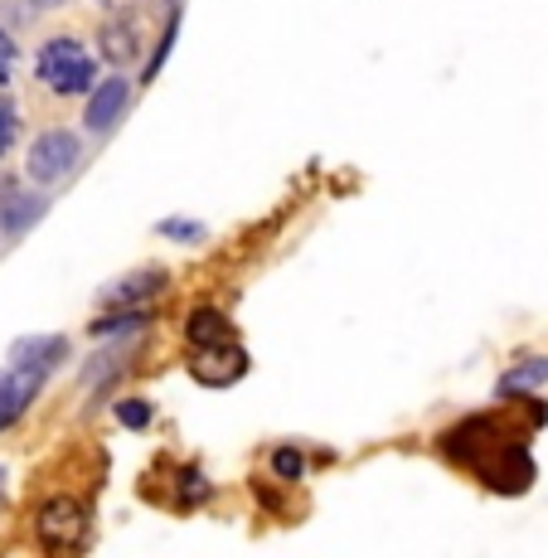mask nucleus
<instances>
[{
  "label": "nucleus",
  "mask_w": 548,
  "mask_h": 558,
  "mask_svg": "<svg viewBox=\"0 0 548 558\" xmlns=\"http://www.w3.org/2000/svg\"><path fill=\"white\" fill-rule=\"evenodd\" d=\"M544 389H548V355H524V360H514V364H504V374L496 379V399L500 403H534V399H544Z\"/></svg>",
  "instance_id": "6e6552de"
},
{
  "label": "nucleus",
  "mask_w": 548,
  "mask_h": 558,
  "mask_svg": "<svg viewBox=\"0 0 548 558\" xmlns=\"http://www.w3.org/2000/svg\"><path fill=\"white\" fill-rule=\"evenodd\" d=\"M10 500V476H5V466H0V506Z\"/></svg>",
  "instance_id": "4be33fe9"
},
{
  "label": "nucleus",
  "mask_w": 548,
  "mask_h": 558,
  "mask_svg": "<svg viewBox=\"0 0 548 558\" xmlns=\"http://www.w3.org/2000/svg\"><path fill=\"white\" fill-rule=\"evenodd\" d=\"M20 146V102L15 98H0V160Z\"/></svg>",
  "instance_id": "f3484780"
},
{
  "label": "nucleus",
  "mask_w": 548,
  "mask_h": 558,
  "mask_svg": "<svg viewBox=\"0 0 548 558\" xmlns=\"http://www.w3.org/2000/svg\"><path fill=\"white\" fill-rule=\"evenodd\" d=\"M190 374L209 389H223V384H239L248 374V355L239 345H223V350H190Z\"/></svg>",
  "instance_id": "1a4fd4ad"
},
{
  "label": "nucleus",
  "mask_w": 548,
  "mask_h": 558,
  "mask_svg": "<svg viewBox=\"0 0 548 558\" xmlns=\"http://www.w3.org/2000/svg\"><path fill=\"white\" fill-rule=\"evenodd\" d=\"M267 466H272L277 481H301V476L310 471V457L301 452V447L282 442V447H272V452H267Z\"/></svg>",
  "instance_id": "4468645a"
},
{
  "label": "nucleus",
  "mask_w": 548,
  "mask_h": 558,
  "mask_svg": "<svg viewBox=\"0 0 548 558\" xmlns=\"http://www.w3.org/2000/svg\"><path fill=\"white\" fill-rule=\"evenodd\" d=\"M15 63H20V45H15V35H10V29L0 25V83H10Z\"/></svg>",
  "instance_id": "aec40b11"
},
{
  "label": "nucleus",
  "mask_w": 548,
  "mask_h": 558,
  "mask_svg": "<svg viewBox=\"0 0 548 558\" xmlns=\"http://www.w3.org/2000/svg\"><path fill=\"white\" fill-rule=\"evenodd\" d=\"M175 506L180 510H190V506H204V500L214 496V486H209V476H204L199 466H180V476H175Z\"/></svg>",
  "instance_id": "2eb2a0df"
},
{
  "label": "nucleus",
  "mask_w": 548,
  "mask_h": 558,
  "mask_svg": "<svg viewBox=\"0 0 548 558\" xmlns=\"http://www.w3.org/2000/svg\"><path fill=\"white\" fill-rule=\"evenodd\" d=\"M45 209H49L45 190H35L29 180H5V185H0V233H5V239L29 233L45 219Z\"/></svg>",
  "instance_id": "423d86ee"
},
{
  "label": "nucleus",
  "mask_w": 548,
  "mask_h": 558,
  "mask_svg": "<svg viewBox=\"0 0 548 558\" xmlns=\"http://www.w3.org/2000/svg\"><path fill=\"white\" fill-rule=\"evenodd\" d=\"M126 107H132V78L126 73H107L98 88L88 93V102H83V132L112 136L122 126Z\"/></svg>",
  "instance_id": "20e7f679"
},
{
  "label": "nucleus",
  "mask_w": 548,
  "mask_h": 558,
  "mask_svg": "<svg viewBox=\"0 0 548 558\" xmlns=\"http://www.w3.org/2000/svg\"><path fill=\"white\" fill-rule=\"evenodd\" d=\"M39 389H45V379L15 369V364H5V369H0V433H10V427L29 413V403L39 399Z\"/></svg>",
  "instance_id": "9d476101"
},
{
  "label": "nucleus",
  "mask_w": 548,
  "mask_h": 558,
  "mask_svg": "<svg viewBox=\"0 0 548 558\" xmlns=\"http://www.w3.org/2000/svg\"><path fill=\"white\" fill-rule=\"evenodd\" d=\"M102 59H93V49L78 35H53L35 53V78L45 83L53 98H88L98 88Z\"/></svg>",
  "instance_id": "f257e3e1"
},
{
  "label": "nucleus",
  "mask_w": 548,
  "mask_h": 558,
  "mask_svg": "<svg viewBox=\"0 0 548 558\" xmlns=\"http://www.w3.org/2000/svg\"><path fill=\"white\" fill-rule=\"evenodd\" d=\"M112 417H117V427H126V433H146V427L156 423V408H150L146 399H117Z\"/></svg>",
  "instance_id": "dca6fc26"
},
{
  "label": "nucleus",
  "mask_w": 548,
  "mask_h": 558,
  "mask_svg": "<svg viewBox=\"0 0 548 558\" xmlns=\"http://www.w3.org/2000/svg\"><path fill=\"white\" fill-rule=\"evenodd\" d=\"M93 530V514L78 496H49L45 506L35 510V539L45 544L49 554H73Z\"/></svg>",
  "instance_id": "7ed1b4c3"
},
{
  "label": "nucleus",
  "mask_w": 548,
  "mask_h": 558,
  "mask_svg": "<svg viewBox=\"0 0 548 558\" xmlns=\"http://www.w3.org/2000/svg\"><path fill=\"white\" fill-rule=\"evenodd\" d=\"M83 166V136L73 126H45L25 146V180L35 190H53Z\"/></svg>",
  "instance_id": "f03ea898"
},
{
  "label": "nucleus",
  "mask_w": 548,
  "mask_h": 558,
  "mask_svg": "<svg viewBox=\"0 0 548 558\" xmlns=\"http://www.w3.org/2000/svg\"><path fill=\"white\" fill-rule=\"evenodd\" d=\"M175 35H180V10L166 20V35H160V49L150 53V63H146V78H156V73H160V63H166V53H170V45H175Z\"/></svg>",
  "instance_id": "6ab92c4d"
},
{
  "label": "nucleus",
  "mask_w": 548,
  "mask_h": 558,
  "mask_svg": "<svg viewBox=\"0 0 548 558\" xmlns=\"http://www.w3.org/2000/svg\"><path fill=\"white\" fill-rule=\"evenodd\" d=\"M160 239H170V243H199L204 239V223H195V219H166V223H160Z\"/></svg>",
  "instance_id": "a211bd4d"
},
{
  "label": "nucleus",
  "mask_w": 548,
  "mask_h": 558,
  "mask_svg": "<svg viewBox=\"0 0 548 558\" xmlns=\"http://www.w3.org/2000/svg\"><path fill=\"white\" fill-rule=\"evenodd\" d=\"M69 355H73L69 336H20L15 345H10L5 364H15V369H25V374H35V379L49 384V374L63 369V360Z\"/></svg>",
  "instance_id": "0eeeda50"
},
{
  "label": "nucleus",
  "mask_w": 548,
  "mask_h": 558,
  "mask_svg": "<svg viewBox=\"0 0 548 558\" xmlns=\"http://www.w3.org/2000/svg\"><path fill=\"white\" fill-rule=\"evenodd\" d=\"M150 320H156V311H107L88 326V340H98V345H136V340L150 330Z\"/></svg>",
  "instance_id": "f8f14e48"
},
{
  "label": "nucleus",
  "mask_w": 548,
  "mask_h": 558,
  "mask_svg": "<svg viewBox=\"0 0 548 558\" xmlns=\"http://www.w3.org/2000/svg\"><path fill=\"white\" fill-rule=\"evenodd\" d=\"M185 340L190 350H223V345H239V330H233V320L219 306H195L185 316Z\"/></svg>",
  "instance_id": "9b49d317"
},
{
  "label": "nucleus",
  "mask_w": 548,
  "mask_h": 558,
  "mask_svg": "<svg viewBox=\"0 0 548 558\" xmlns=\"http://www.w3.org/2000/svg\"><path fill=\"white\" fill-rule=\"evenodd\" d=\"M166 282H170L166 267H132V272L98 287V306L102 311H146L150 296L166 292Z\"/></svg>",
  "instance_id": "39448f33"
},
{
  "label": "nucleus",
  "mask_w": 548,
  "mask_h": 558,
  "mask_svg": "<svg viewBox=\"0 0 548 558\" xmlns=\"http://www.w3.org/2000/svg\"><path fill=\"white\" fill-rule=\"evenodd\" d=\"M98 49H102V63H112V73H122L142 53V35H136L132 20H112V25H102Z\"/></svg>",
  "instance_id": "ddd939ff"
},
{
  "label": "nucleus",
  "mask_w": 548,
  "mask_h": 558,
  "mask_svg": "<svg viewBox=\"0 0 548 558\" xmlns=\"http://www.w3.org/2000/svg\"><path fill=\"white\" fill-rule=\"evenodd\" d=\"M29 10H35V15H53V10H63L69 5V0H25Z\"/></svg>",
  "instance_id": "412c9836"
}]
</instances>
